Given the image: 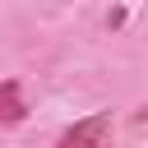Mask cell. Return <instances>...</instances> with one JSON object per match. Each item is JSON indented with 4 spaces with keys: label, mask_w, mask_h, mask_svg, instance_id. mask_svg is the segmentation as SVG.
I'll list each match as a JSON object with an SVG mask.
<instances>
[{
    "label": "cell",
    "mask_w": 148,
    "mask_h": 148,
    "mask_svg": "<svg viewBox=\"0 0 148 148\" xmlns=\"http://www.w3.org/2000/svg\"><path fill=\"white\" fill-rule=\"evenodd\" d=\"M23 116H28L23 88H18V79H5V83H0V120H5V125H18Z\"/></svg>",
    "instance_id": "cell-2"
},
{
    "label": "cell",
    "mask_w": 148,
    "mask_h": 148,
    "mask_svg": "<svg viewBox=\"0 0 148 148\" xmlns=\"http://www.w3.org/2000/svg\"><path fill=\"white\" fill-rule=\"evenodd\" d=\"M56 148H111V116L97 111V116L69 125V130L56 139Z\"/></svg>",
    "instance_id": "cell-1"
}]
</instances>
